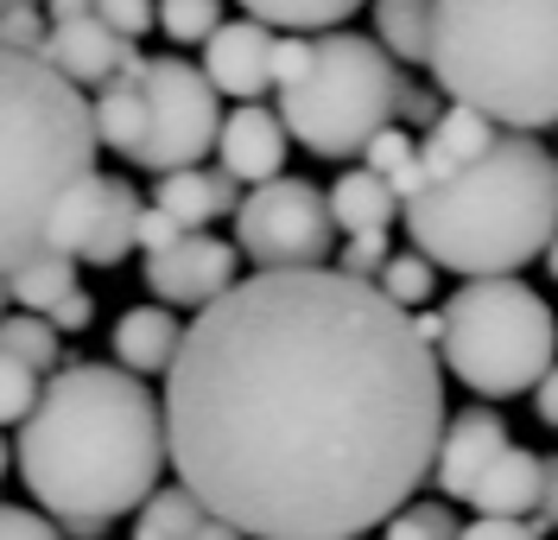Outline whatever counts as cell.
<instances>
[{"instance_id": "6da1fadb", "label": "cell", "mask_w": 558, "mask_h": 540, "mask_svg": "<svg viewBox=\"0 0 558 540\" xmlns=\"http://www.w3.org/2000/svg\"><path fill=\"white\" fill-rule=\"evenodd\" d=\"M166 465L242 540H362L432 470L445 369L337 267H254L166 362Z\"/></svg>"}, {"instance_id": "7a4b0ae2", "label": "cell", "mask_w": 558, "mask_h": 540, "mask_svg": "<svg viewBox=\"0 0 558 540\" xmlns=\"http://www.w3.org/2000/svg\"><path fill=\"white\" fill-rule=\"evenodd\" d=\"M13 465L45 521H64L76 540H96L108 535V521L134 515L146 490H159V400L114 362H70L51 382H38V400L13 439Z\"/></svg>"}, {"instance_id": "3957f363", "label": "cell", "mask_w": 558, "mask_h": 540, "mask_svg": "<svg viewBox=\"0 0 558 540\" xmlns=\"http://www.w3.org/2000/svg\"><path fill=\"white\" fill-rule=\"evenodd\" d=\"M553 153L539 146V134H508V128L470 166L425 179L413 197H400L413 254H425L432 267H451L463 280L521 274L526 261H539L553 249Z\"/></svg>"}, {"instance_id": "277c9868", "label": "cell", "mask_w": 558, "mask_h": 540, "mask_svg": "<svg viewBox=\"0 0 558 540\" xmlns=\"http://www.w3.org/2000/svg\"><path fill=\"white\" fill-rule=\"evenodd\" d=\"M425 71L508 134L553 128V0H425Z\"/></svg>"}, {"instance_id": "5b68a950", "label": "cell", "mask_w": 558, "mask_h": 540, "mask_svg": "<svg viewBox=\"0 0 558 540\" xmlns=\"http://www.w3.org/2000/svg\"><path fill=\"white\" fill-rule=\"evenodd\" d=\"M83 172H96L83 89L26 51H0V274L45 249V216Z\"/></svg>"}, {"instance_id": "8992f818", "label": "cell", "mask_w": 558, "mask_h": 540, "mask_svg": "<svg viewBox=\"0 0 558 540\" xmlns=\"http://www.w3.org/2000/svg\"><path fill=\"white\" fill-rule=\"evenodd\" d=\"M432 357L483 400L526 395L553 369V305L514 274L463 280L451 305H438Z\"/></svg>"}, {"instance_id": "52a82bcc", "label": "cell", "mask_w": 558, "mask_h": 540, "mask_svg": "<svg viewBox=\"0 0 558 540\" xmlns=\"http://www.w3.org/2000/svg\"><path fill=\"white\" fill-rule=\"evenodd\" d=\"M400 64L387 58L375 38L330 26L312 33V58L292 83H279V128L286 141H299L317 159H349L362 141L393 121V96H400Z\"/></svg>"}, {"instance_id": "ba28073f", "label": "cell", "mask_w": 558, "mask_h": 540, "mask_svg": "<svg viewBox=\"0 0 558 540\" xmlns=\"http://www.w3.org/2000/svg\"><path fill=\"white\" fill-rule=\"evenodd\" d=\"M140 76V146L128 166L146 172H178V166H204L216 146V121H222V96L204 83L197 64L184 58H134Z\"/></svg>"}, {"instance_id": "9c48e42d", "label": "cell", "mask_w": 558, "mask_h": 540, "mask_svg": "<svg viewBox=\"0 0 558 540\" xmlns=\"http://www.w3.org/2000/svg\"><path fill=\"white\" fill-rule=\"evenodd\" d=\"M235 242L254 267H324L337 242V223L324 211V191L305 179H267L235 197Z\"/></svg>"}, {"instance_id": "30bf717a", "label": "cell", "mask_w": 558, "mask_h": 540, "mask_svg": "<svg viewBox=\"0 0 558 540\" xmlns=\"http://www.w3.org/2000/svg\"><path fill=\"white\" fill-rule=\"evenodd\" d=\"M242 280V254L229 249L222 236H204V229H184L172 249L146 254V287L166 305H209L216 292H229Z\"/></svg>"}, {"instance_id": "8fae6325", "label": "cell", "mask_w": 558, "mask_h": 540, "mask_svg": "<svg viewBox=\"0 0 558 540\" xmlns=\"http://www.w3.org/2000/svg\"><path fill=\"white\" fill-rule=\"evenodd\" d=\"M463 503L476 508V515H501V521H526L533 535H546L553 528V465L539 458V452H526V445H501L488 470L470 483V496Z\"/></svg>"}, {"instance_id": "7c38bea8", "label": "cell", "mask_w": 558, "mask_h": 540, "mask_svg": "<svg viewBox=\"0 0 558 540\" xmlns=\"http://www.w3.org/2000/svg\"><path fill=\"white\" fill-rule=\"evenodd\" d=\"M267 58H274V26L260 20H222L216 33L204 38V83L216 96H235V103H260L274 89L267 76Z\"/></svg>"}, {"instance_id": "4fadbf2b", "label": "cell", "mask_w": 558, "mask_h": 540, "mask_svg": "<svg viewBox=\"0 0 558 540\" xmlns=\"http://www.w3.org/2000/svg\"><path fill=\"white\" fill-rule=\"evenodd\" d=\"M209 153H222L216 172H229L235 184H267L286 172V128H279V115L267 103H235L216 121Z\"/></svg>"}, {"instance_id": "5bb4252c", "label": "cell", "mask_w": 558, "mask_h": 540, "mask_svg": "<svg viewBox=\"0 0 558 540\" xmlns=\"http://www.w3.org/2000/svg\"><path fill=\"white\" fill-rule=\"evenodd\" d=\"M508 445V420L495 413V407H470V413H457V420H445V432H438V452H432V483L451 496V503H463L470 496V483L488 470V458Z\"/></svg>"}, {"instance_id": "9a60e30c", "label": "cell", "mask_w": 558, "mask_h": 540, "mask_svg": "<svg viewBox=\"0 0 558 540\" xmlns=\"http://www.w3.org/2000/svg\"><path fill=\"white\" fill-rule=\"evenodd\" d=\"M128 38L108 33L96 13H83V20H64V26H51L45 33V45H38V64H51V71L64 76V83H76V89H96V83H108V76L128 64Z\"/></svg>"}, {"instance_id": "2e32d148", "label": "cell", "mask_w": 558, "mask_h": 540, "mask_svg": "<svg viewBox=\"0 0 558 540\" xmlns=\"http://www.w3.org/2000/svg\"><path fill=\"white\" fill-rule=\"evenodd\" d=\"M495 121L488 115H476V108H463V103H451V108H438V121L425 128V141H413V172H418V184L425 179H445V172H457V166H470L476 153H488L495 146ZM413 197V191H407Z\"/></svg>"}, {"instance_id": "e0dca14e", "label": "cell", "mask_w": 558, "mask_h": 540, "mask_svg": "<svg viewBox=\"0 0 558 540\" xmlns=\"http://www.w3.org/2000/svg\"><path fill=\"white\" fill-rule=\"evenodd\" d=\"M235 197H242V184L229 179V172H204V166H178V172H159V211L172 216L178 229H204L216 223L222 211H235Z\"/></svg>"}, {"instance_id": "ac0fdd59", "label": "cell", "mask_w": 558, "mask_h": 540, "mask_svg": "<svg viewBox=\"0 0 558 540\" xmlns=\"http://www.w3.org/2000/svg\"><path fill=\"white\" fill-rule=\"evenodd\" d=\"M178 312L172 305H134L128 319L114 324V369H128V375H166V362L178 350Z\"/></svg>"}, {"instance_id": "d6986e66", "label": "cell", "mask_w": 558, "mask_h": 540, "mask_svg": "<svg viewBox=\"0 0 558 540\" xmlns=\"http://www.w3.org/2000/svg\"><path fill=\"white\" fill-rule=\"evenodd\" d=\"M324 211H330V223H337L343 236H362V229H387V223L400 216V197H393V184L375 179L368 166H349L343 179L324 191Z\"/></svg>"}, {"instance_id": "ffe728a7", "label": "cell", "mask_w": 558, "mask_h": 540, "mask_svg": "<svg viewBox=\"0 0 558 540\" xmlns=\"http://www.w3.org/2000/svg\"><path fill=\"white\" fill-rule=\"evenodd\" d=\"M134 216H140V191L128 179H102V211H96V229L76 261L89 267H121L134 254Z\"/></svg>"}, {"instance_id": "44dd1931", "label": "cell", "mask_w": 558, "mask_h": 540, "mask_svg": "<svg viewBox=\"0 0 558 540\" xmlns=\"http://www.w3.org/2000/svg\"><path fill=\"white\" fill-rule=\"evenodd\" d=\"M0 287H7V305H20V312H38V319H45V312L76 287V261H70V254L38 249L33 261H20L13 274H0Z\"/></svg>"}, {"instance_id": "7402d4cb", "label": "cell", "mask_w": 558, "mask_h": 540, "mask_svg": "<svg viewBox=\"0 0 558 540\" xmlns=\"http://www.w3.org/2000/svg\"><path fill=\"white\" fill-rule=\"evenodd\" d=\"M96 211H102V172H83V179L64 184V197L51 204V216H45V249L51 254H83V242H89V229H96Z\"/></svg>"}, {"instance_id": "603a6c76", "label": "cell", "mask_w": 558, "mask_h": 540, "mask_svg": "<svg viewBox=\"0 0 558 540\" xmlns=\"http://www.w3.org/2000/svg\"><path fill=\"white\" fill-rule=\"evenodd\" d=\"M247 20L274 26V33H330V26H349V13L362 0H242Z\"/></svg>"}, {"instance_id": "cb8c5ba5", "label": "cell", "mask_w": 558, "mask_h": 540, "mask_svg": "<svg viewBox=\"0 0 558 540\" xmlns=\"http://www.w3.org/2000/svg\"><path fill=\"white\" fill-rule=\"evenodd\" d=\"M197 515H204V503L184 490V483H172V490H146L134 508V540H184L191 528H197Z\"/></svg>"}, {"instance_id": "d4e9b609", "label": "cell", "mask_w": 558, "mask_h": 540, "mask_svg": "<svg viewBox=\"0 0 558 540\" xmlns=\"http://www.w3.org/2000/svg\"><path fill=\"white\" fill-rule=\"evenodd\" d=\"M375 45L400 71L425 64V0H375Z\"/></svg>"}, {"instance_id": "484cf974", "label": "cell", "mask_w": 558, "mask_h": 540, "mask_svg": "<svg viewBox=\"0 0 558 540\" xmlns=\"http://www.w3.org/2000/svg\"><path fill=\"white\" fill-rule=\"evenodd\" d=\"M0 357L26 362L33 375H51L58 357H64V344H58V331L38 312H0Z\"/></svg>"}, {"instance_id": "4316f807", "label": "cell", "mask_w": 558, "mask_h": 540, "mask_svg": "<svg viewBox=\"0 0 558 540\" xmlns=\"http://www.w3.org/2000/svg\"><path fill=\"white\" fill-rule=\"evenodd\" d=\"M362 166H368L375 179L393 184V197L418 191V172H413V134H407L400 121H387V128H375V134L362 141Z\"/></svg>"}, {"instance_id": "83f0119b", "label": "cell", "mask_w": 558, "mask_h": 540, "mask_svg": "<svg viewBox=\"0 0 558 540\" xmlns=\"http://www.w3.org/2000/svg\"><path fill=\"white\" fill-rule=\"evenodd\" d=\"M375 292L393 299L400 312H418V305H432V292H438V267H432L425 254H387L381 267H375Z\"/></svg>"}, {"instance_id": "f1b7e54d", "label": "cell", "mask_w": 558, "mask_h": 540, "mask_svg": "<svg viewBox=\"0 0 558 540\" xmlns=\"http://www.w3.org/2000/svg\"><path fill=\"white\" fill-rule=\"evenodd\" d=\"M153 26L178 45H204L222 26V0H159L153 7Z\"/></svg>"}, {"instance_id": "f546056e", "label": "cell", "mask_w": 558, "mask_h": 540, "mask_svg": "<svg viewBox=\"0 0 558 540\" xmlns=\"http://www.w3.org/2000/svg\"><path fill=\"white\" fill-rule=\"evenodd\" d=\"M381 540H457V515L445 503H400L381 521Z\"/></svg>"}, {"instance_id": "4dcf8cb0", "label": "cell", "mask_w": 558, "mask_h": 540, "mask_svg": "<svg viewBox=\"0 0 558 540\" xmlns=\"http://www.w3.org/2000/svg\"><path fill=\"white\" fill-rule=\"evenodd\" d=\"M45 13H38V0H20V7H0V51H26L38 58V45H45Z\"/></svg>"}, {"instance_id": "1f68e13d", "label": "cell", "mask_w": 558, "mask_h": 540, "mask_svg": "<svg viewBox=\"0 0 558 540\" xmlns=\"http://www.w3.org/2000/svg\"><path fill=\"white\" fill-rule=\"evenodd\" d=\"M38 382H45V375H33L26 362L0 357V427H20V420H26V407L38 400Z\"/></svg>"}, {"instance_id": "d6a6232c", "label": "cell", "mask_w": 558, "mask_h": 540, "mask_svg": "<svg viewBox=\"0 0 558 540\" xmlns=\"http://www.w3.org/2000/svg\"><path fill=\"white\" fill-rule=\"evenodd\" d=\"M89 13L102 20L108 33H121L128 45H134L146 26H153V0H89Z\"/></svg>"}, {"instance_id": "836d02e7", "label": "cell", "mask_w": 558, "mask_h": 540, "mask_svg": "<svg viewBox=\"0 0 558 540\" xmlns=\"http://www.w3.org/2000/svg\"><path fill=\"white\" fill-rule=\"evenodd\" d=\"M381 261H387V229H362V236H349L343 267H337V274H349V280H375Z\"/></svg>"}, {"instance_id": "e575fe53", "label": "cell", "mask_w": 558, "mask_h": 540, "mask_svg": "<svg viewBox=\"0 0 558 540\" xmlns=\"http://www.w3.org/2000/svg\"><path fill=\"white\" fill-rule=\"evenodd\" d=\"M178 236H184V229H178L172 216L159 211V204H140V216H134V249L159 254V249H172Z\"/></svg>"}, {"instance_id": "d590c367", "label": "cell", "mask_w": 558, "mask_h": 540, "mask_svg": "<svg viewBox=\"0 0 558 540\" xmlns=\"http://www.w3.org/2000/svg\"><path fill=\"white\" fill-rule=\"evenodd\" d=\"M45 324H51L58 337H64V331H89V324H96V299H89L83 287H70L64 299H58V305L45 312Z\"/></svg>"}, {"instance_id": "8d00e7d4", "label": "cell", "mask_w": 558, "mask_h": 540, "mask_svg": "<svg viewBox=\"0 0 558 540\" xmlns=\"http://www.w3.org/2000/svg\"><path fill=\"white\" fill-rule=\"evenodd\" d=\"M0 540H64L38 508H7L0 503Z\"/></svg>"}, {"instance_id": "74e56055", "label": "cell", "mask_w": 558, "mask_h": 540, "mask_svg": "<svg viewBox=\"0 0 558 540\" xmlns=\"http://www.w3.org/2000/svg\"><path fill=\"white\" fill-rule=\"evenodd\" d=\"M457 540H539L526 521H501V515H476L470 528H457Z\"/></svg>"}, {"instance_id": "f35d334b", "label": "cell", "mask_w": 558, "mask_h": 540, "mask_svg": "<svg viewBox=\"0 0 558 540\" xmlns=\"http://www.w3.org/2000/svg\"><path fill=\"white\" fill-rule=\"evenodd\" d=\"M526 395H533V413H539V420L553 427V413H558V382H553V369H546V375H539V382H533Z\"/></svg>"}, {"instance_id": "ab89813d", "label": "cell", "mask_w": 558, "mask_h": 540, "mask_svg": "<svg viewBox=\"0 0 558 540\" xmlns=\"http://www.w3.org/2000/svg\"><path fill=\"white\" fill-rule=\"evenodd\" d=\"M38 13H45V26H64V20H83L89 13V0H45Z\"/></svg>"}, {"instance_id": "60d3db41", "label": "cell", "mask_w": 558, "mask_h": 540, "mask_svg": "<svg viewBox=\"0 0 558 540\" xmlns=\"http://www.w3.org/2000/svg\"><path fill=\"white\" fill-rule=\"evenodd\" d=\"M184 540H242V535H235L229 521H216V515H209V508H204V515H197V528H191V535H184Z\"/></svg>"}, {"instance_id": "b9f144b4", "label": "cell", "mask_w": 558, "mask_h": 540, "mask_svg": "<svg viewBox=\"0 0 558 540\" xmlns=\"http://www.w3.org/2000/svg\"><path fill=\"white\" fill-rule=\"evenodd\" d=\"M7 465H13V452H7V439H0V477H7Z\"/></svg>"}, {"instance_id": "7bdbcfd3", "label": "cell", "mask_w": 558, "mask_h": 540, "mask_svg": "<svg viewBox=\"0 0 558 540\" xmlns=\"http://www.w3.org/2000/svg\"><path fill=\"white\" fill-rule=\"evenodd\" d=\"M0 312H7V287H0Z\"/></svg>"}, {"instance_id": "ee69618b", "label": "cell", "mask_w": 558, "mask_h": 540, "mask_svg": "<svg viewBox=\"0 0 558 540\" xmlns=\"http://www.w3.org/2000/svg\"><path fill=\"white\" fill-rule=\"evenodd\" d=\"M0 7H20V0H0Z\"/></svg>"}]
</instances>
